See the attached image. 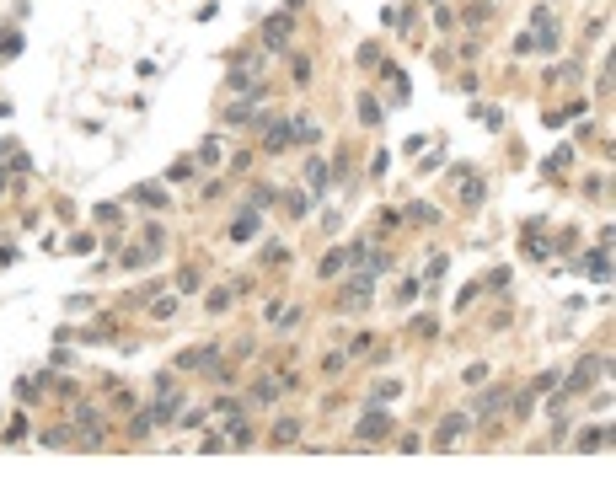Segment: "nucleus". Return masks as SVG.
Instances as JSON below:
<instances>
[{
  "label": "nucleus",
  "mask_w": 616,
  "mask_h": 482,
  "mask_svg": "<svg viewBox=\"0 0 616 482\" xmlns=\"http://www.w3.org/2000/svg\"><path fill=\"white\" fill-rule=\"evenodd\" d=\"M279 391H284V386H279V375H274V381H257V386H252V402H274Z\"/></svg>",
  "instance_id": "obj_17"
},
{
  "label": "nucleus",
  "mask_w": 616,
  "mask_h": 482,
  "mask_svg": "<svg viewBox=\"0 0 616 482\" xmlns=\"http://www.w3.org/2000/svg\"><path fill=\"white\" fill-rule=\"evenodd\" d=\"M230 445H252V429H247V418H236V413H230Z\"/></svg>",
  "instance_id": "obj_18"
},
{
  "label": "nucleus",
  "mask_w": 616,
  "mask_h": 482,
  "mask_svg": "<svg viewBox=\"0 0 616 482\" xmlns=\"http://www.w3.org/2000/svg\"><path fill=\"white\" fill-rule=\"evenodd\" d=\"M391 429H397V423H391L381 408H370L364 423H359V445H381V439H391Z\"/></svg>",
  "instance_id": "obj_3"
},
{
  "label": "nucleus",
  "mask_w": 616,
  "mask_h": 482,
  "mask_svg": "<svg viewBox=\"0 0 616 482\" xmlns=\"http://www.w3.org/2000/svg\"><path fill=\"white\" fill-rule=\"evenodd\" d=\"M584 274H590V279H611V257H605V247H600V252H590Z\"/></svg>",
  "instance_id": "obj_13"
},
{
  "label": "nucleus",
  "mask_w": 616,
  "mask_h": 482,
  "mask_svg": "<svg viewBox=\"0 0 616 482\" xmlns=\"http://www.w3.org/2000/svg\"><path fill=\"white\" fill-rule=\"evenodd\" d=\"M274 439H279V445H295V439H301V423H295V418H279V423H274Z\"/></svg>",
  "instance_id": "obj_14"
},
{
  "label": "nucleus",
  "mask_w": 616,
  "mask_h": 482,
  "mask_svg": "<svg viewBox=\"0 0 616 482\" xmlns=\"http://www.w3.org/2000/svg\"><path fill=\"white\" fill-rule=\"evenodd\" d=\"M461 198H466V204H477V198H483V182H477V177L461 182Z\"/></svg>",
  "instance_id": "obj_22"
},
{
  "label": "nucleus",
  "mask_w": 616,
  "mask_h": 482,
  "mask_svg": "<svg viewBox=\"0 0 616 482\" xmlns=\"http://www.w3.org/2000/svg\"><path fill=\"white\" fill-rule=\"evenodd\" d=\"M257 220H263L257 209H242V220L230 225V236H236V241H252V236H257Z\"/></svg>",
  "instance_id": "obj_10"
},
{
  "label": "nucleus",
  "mask_w": 616,
  "mask_h": 482,
  "mask_svg": "<svg viewBox=\"0 0 616 482\" xmlns=\"http://www.w3.org/2000/svg\"><path fill=\"white\" fill-rule=\"evenodd\" d=\"M290 38H295V16H290V11H284V16H268V22H263V43H268V48H284Z\"/></svg>",
  "instance_id": "obj_4"
},
{
  "label": "nucleus",
  "mask_w": 616,
  "mask_h": 482,
  "mask_svg": "<svg viewBox=\"0 0 616 482\" xmlns=\"http://www.w3.org/2000/svg\"><path fill=\"white\" fill-rule=\"evenodd\" d=\"M359 118L364 123H381V102H375V96H359Z\"/></svg>",
  "instance_id": "obj_19"
},
{
  "label": "nucleus",
  "mask_w": 616,
  "mask_h": 482,
  "mask_svg": "<svg viewBox=\"0 0 616 482\" xmlns=\"http://www.w3.org/2000/svg\"><path fill=\"white\" fill-rule=\"evenodd\" d=\"M290 209H295V220H301L306 209H311V193H290Z\"/></svg>",
  "instance_id": "obj_24"
},
{
  "label": "nucleus",
  "mask_w": 616,
  "mask_h": 482,
  "mask_svg": "<svg viewBox=\"0 0 616 482\" xmlns=\"http://www.w3.org/2000/svg\"><path fill=\"white\" fill-rule=\"evenodd\" d=\"M220 156H225V150H220V140H204V145H198V161H209V167H215Z\"/></svg>",
  "instance_id": "obj_21"
},
{
  "label": "nucleus",
  "mask_w": 616,
  "mask_h": 482,
  "mask_svg": "<svg viewBox=\"0 0 616 482\" xmlns=\"http://www.w3.org/2000/svg\"><path fill=\"white\" fill-rule=\"evenodd\" d=\"M461 434H466V413H450V418L439 423V439H435V445H439V450H450Z\"/></svg>",
  "instance_id": "obj_6"
},
{
  "label": "nucleus",
  "mask_w": 616,
  "mask_h": 482,
  "mask_svg": "<svg viewBox=\"0 0 616 482\" xmlns=\"http://www.w3.org/2000/svg\"><path fill=\"white\" fill-rule=\"evenodd\" d=\"M0 188H6V172H0Z\"/></svg>",
  "instance_id": "obj_25"
},
{
  "label": "nucleus",
  "mask_w": 616,
  "mask_h": 482,
  "mask_svg": "<svg viewBox=\"0 0 616 482\" xmlns=\"http://www.w3.org/2000/svg\"><path fill=\"white\" fill-rule=\"evenodd\" d=\"M284 129H290L295 145H316V140H322V129H316L311 118H295V123H284Z\"/></svg>",
  "instance_id": "obj_8"
},
{
  "label": "nucleus",
  "mask_w": 616,
  "mask_h": 482,
  "mask_svg": "<svg viewBox=\"0 0 616 482\" xmlns=\"http://www.w3.org/2000/svg\"><path fill=\"white\" fill-rule=\"evenodd\" d=\"M397 391H402V381H381V386L370 391V408H381V402H391Z\"/></svg>",
  "instance_id": "obj_16"
},
{
  "label": "nucleus",
  "mask_w": 616,
  "mask_h": 482,
  "mask_svg": "<svg viewBox=\"0 0 616 482\" xmlns=\"http://www.w3.org/2000/svg\"><path fill=\"white\" fill-rule=\"evenodd\" d=\"M370 289H375V274L370 268H354V279H349V289H343V311H359V306H370Z\"/></svg>",
  "instance_id": "obj_2"
},
{
  "label": "nucleus",
  "mask_w": 616,
  "mask_h": 482,
  "mask_svg": "<svg viewBox=\"0 0 616 482\" xmlns=\"http://www.w3.org/2000/svg\"><path fill=\"white\" fill-rule=\"evenodd\" d=\"M306 182H311V193H322L327 182H332V167H327V161H306Z\"/></svg>",
  "instance_id": "obj_9"
},
{
  "label": "nucleus",
  "mask_w": 616,
  "mask_h": 482,
  "mask_svg": "<svg viewBox=\"0 0 616 482\" xmlns=\"http://www.w3.org/2000/svg\"><path fill=\"white\" fill-rule=\"evenodd\" d=\"M230 306V289H209V311H225Z\"/></svg>",
  "instance_id": "obj_23"
},
{
  "label": "nucleus",
  "mask_w": 616,
  "mask_h": 482,
  "mask_svg": "<svg viewBox=\"0 0 616 482\" xmlns=\"http://www.w3.org/2000/svg\"><path fill=\"white\" fill-rule=\"evenodd\" d=\"M605 370H611V359H605V354H590V359H579V370L568 375V386H563V391H568V397H579V391H590V381H595V375H605Z\"/></svg>",
  "instance_id": "obj_1"
},
{
  "label": "nucleus",
  "mask_w": 616,
  "mask_h": 482,
  "mask_svg": "<svg viewBox=\"0 0 616 482\" xmlns=\"http://www.w3.org/2000/svg\"><path fill=\"white\" fill-rule=\"evenodd\" d=\"M16 54H22V33L6 27V33H0V60H16Z\"/></svg>",
  "instance_id": "obj_12"
},
{
  "label": "nucleus",
  "mask_w": 616,
  "mask_h": 482,
  "mask_svg": "<svg viewBox=\"0 0 616 482\" xmlns=\"http://www.w3.org/2000/svg\"><path fill=\"white\" fill-rule=\"evenodd\" d=\"M177 408H182V391H177L172 381H161V402H156V413H150V418H156V423H172V418H177Z\"/></svg>",
  "instance_id": "obj_5"
},
{
  "label": "nucleus",
  "mask_w": 616,
  "mask_h": 482,
  "mask_svg": "<svg viewBox=\"0 0 616 482\" xmlns=\"http://www.w3.org/2000/svg\"><path fill=\"white\" fill-rule=\"evenodd\" d=\"M498 408H504V386H488L483 397L471 402V418H488V413H498Z\"/></svg>",
  "instance_id": "obj_7"
},
{
  "label": "nucleus",
  "mask_w": 616,
  "mask_h": 482,
  "mask_svg": "<svg viewBox=\"0 0 616 482\" xmlns=\"http://www.w3.org/2000/svg\"><path fill=\"white\" fill-rule=\"evenodd\" d=\"M134 204H145V209H167V193H161V188H134Z\"/></svg>",
  "instance_id": "obj_15"
},
{
  "label": "nucleus",
  "mask_w": 616,
  "mask_h": 482,
  "mask_svg": "<svg viewBox=\"0 0 616 482\" xmlns=\"http://www.w3.org/2000/svg\"><path fill=\"white\" fill-rule=\"evenodd\" d=\"M167 177H172V182H188V177H194V161H172Z\"/></svg>",
  "instance_id": "obj_20"
},
{
  "label": "nucleus",
  "mask_w": 616,
  "mask_h": 482,
  "mask_svg": "<svg viewBox=\"0 0 616 482\" xmlns=\"http://www.w3.org/2000/svg\"><path fill=\"white\" fill-rule=\"evenodd\" d=\"M605 445H611V423H595V429L579 439V450H605Z\"/></svg>",
  "instance_id": "obj_11"
}]
</instances>
